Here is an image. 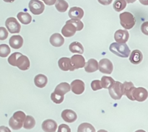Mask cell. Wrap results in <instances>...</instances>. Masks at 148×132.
Here are the masks:
<instances>
[{"instance_id": "19", "label": "cell", "mask_w": 148, "mask_h": 132, "mask_svg": "<svg viewBox=\"0 0 148 132\" xmlns=\"http://www.w3.org/2000/svg\"><path fill=\"white\" fill-rule=\"evenodd\" d=\"M10 47L14 49H19L23 46V38L22 36H12L9 40Z\"/></svg>"}, {"instance_id": "23", "label": "cell", "mask_w": 148, "mask_h": 132, "mask_svg": "<svg viewBox=\"0 0 148 132\" xmlns=\"http://www.w3.org/2000/svg\"><path fill=\"white\" fill-rule=\"evenodd\" d=\"M85 70L88 73H92L98 69V63L97 60L94 59H89L85 65Z\"/></svg>"}, {"instance_id": "33", "label": "cell", "mask_w": 148, "mask_h": 132, "mask_svg": "<svg viewBox=\"0 0 148 132\" xmlns=\"http://www.w3.org/2000/svg\"><path fill=\"white\" fill-rule=\"evenodd\" d=\"M51 99L55 103L60 104L64 101V95H60L54 93V92H52L51 95Z\"/></svg>"}, {"instance_id": "2", "label": "cell", "mask_w": 148, "mask_h": 132, "mask_svg": "<svg viewBox=\"0 0 148 132\" xmlns=\"http://www.w3.org/2000/svg\"><path fill=\"white\" fill-rule=\"evenodd\" d=\"M109 50L111 53L121 58H127L130 56V49L126 43H113L109 47Z\"/></svg>"}, {"instance_id": "8", "label": "cell", "mask_w": 148, "mask_h": 132, "mask_svg": "<svg viewBox=\"0 0 148 132\" xmlns=\"http://www.w3.org/2000/svg\"><path fill=\"white\" fill-rule=\"evenodd\" d=\"M98 69L102 73L111 75L114 70V66L109 59H103L98 63Z\"/></svg>"}, {"instance_id": "27", "label": "cell", "mask_w": 148, "mask_h": 132, "mask_svg": "<svg viewBox=\"0 0 148 132\" xmlns=\"http://www.w3.org/2000/svg\"><path fill=\"white\" fill-rule=\"evenodd\" d=\"M116 81L114 80L113 78H111V77H107V76H103L102 77L101 80V84L102 88H105V89H109L111 86L114 84Z\"/></svg>"}, {"instance_id": "29", "label": "cell", "mask_w": 148, "mask_h": 132, "mask_svg": "<svg viewBox=\"0 0 148 132\" xmlns=\"http://www.w3.org/2000/svg\"><path fill=\"white\" fill-rule=\"evenodd\" d=\"M35 126H36V121H35L34 118L32 117L31 116H25V121L23 122V127L25 129H31Z\"/></svg>"}, {"instance_id": "13", "label": "cell", "mask_w": 148, "mask_h": 132, "mask_svg": "<svg viewBox=\"0 0 148 132\" xmlns=\"http://www.w3.org/2000/svg\"><path fill=\"white\" fill-rule=\"evenodd\" d=\"M130 38V33L126 30H118L114 34V39L119 43H126Z\"/></svg>"}, {"instance_id": "34", "label": "cell", "mask_w": 148, "mask_h": 132, "mask_svg": "<svg viewBox=\"0 0 148 132\" xmlns=\"http://www.w3.org/2000/svg\"><path fill=\"white\" fill-rule=\"evenodd\" d=\"M69 21L75 26V27H76L77 29V31H80V30H82V28H83L84 25L83 23H82V22L80 21V20H72V19H71Z\"/></svg>"}, {"instance_id": "40", "label": "cell", "mask_w": 148, "mask_h": 132, "mask_svg": "<svg viewBox=\"0 0 148 132\" xmlns=\"http://www.w3.org/2000/svg\"><path fill=\"white\" fill-rule=\"evenodd\" d=\"M42 1H44L45 4H47V5L51 6V5H53V4H55L56 0H42Z\"/></svg>"}, {"instance_id": "37", "label": "cell", "mask_w": 148, "mask_h": 132, "mask_svg": "<svg viewBox=\"0 0 148 132\" xmlns=\"http://www.w3.org/2000/svg\"><path fill=\"white\" fill-rule=\"evenodd\" d=\"M58 132H71L69 126L66 124H61L58 128Z\"/></svg>"}, {"instance_id": "41", "label": "cell", "mask_w": 148, "mask_h": 132, "mask_svg": "<svg viewBox=\"0 0 148 132\" xmlns=\"http://www.w3.org/2000/svg\"><path fill=\"white\" fill-rule=\"evenodd\" d=\"M0 132H11V131L8 127L1 126V127H0Z\"/></svg>"}, {"instance_id": "18", "label": "cell", "mask_w": 148, "mask_h": 132, "mask_svg": "<svg viewBox=\"0 0 148 132\" xmlns=\"http://www.w3.org/2000/svg\"><path fill=\"white\" fill-rule=\"evenodd\" d=\"M42 129L45 132H55L57 129V124L52 119H47L42 123Z\"/></svg>"}, {"instance_id": "26", "label": "cell", "mask_w": 148, "mask_h": 132, "mask_svg": "<svg viewBox=\"0 0 148 132\" xmlns=\"http://www.w3.org/2000/svg\"><path fill=\"white\" fill-rule=\"evenodd\" d=\"M69 51L73 53H79L82 54L84 53V48L82 45L79 42H73L69 46Z\"/></svg>"}, {"instance_id": "46", "label": "cell", "mask_w": 148, "mask_h": 132, "mask_svg": "<svg viewBox=\"0 0 148 132\" xmlns=\"http://www.w3.org/2000/svg\"><path fill=\"white\" fill-rule=\"evenodd\" d=\"M135 132H146V131H144V130H137V131H136Z\"/></svg>"}, {"instance_id": "28", "label": "cell", "mask_w": 148, "mask_h": 132, "mask_svg": "<svg viewBox=\"0 0 148 132\" xmlns=\"http://www.w3.org/2000/svg\"><path fill=\"white\" fill-rule=\"evenodd\" d=\"M55 7L59 12H65L69 7V4L65 0H56Z\"/></svg>"}, {"instance_id": "45", "label": "cell", "mask_w": 148, "mask_h": 132, "mask_svg": "<svg viewBox=\"0 0 148 132\" xmlns=\"http://www.w3.org/2000/svg\"><path fill=\"white\" fill-rule=\"evenodd\" d=\"M98 132H108L107 131H106V130H103V129H101V130H99Z\"/></svg>"}, {"instance_id": "17", "label": "cell", "mask_w": 148, "mask_h": 132, "mask_svg": "<svg viewBox=\"0 0 148 132\" xmlns=\"http://www.w3.org/2000/svg\"><path fill=\"white\" fill-rule=\"evenodd\" d=\"M68 14L72 20H80L83 17L84 11L80 7H73L69 10Z\"/></svg>"}, {"instance_id": "24", "label": "cell", "mask_w": 148, "mask_h": 132, "mask_svg": "<svg viewBox=\"0 0 148 132\" xmlns=\"http://www.w3.org/2000/svg\"><path fill=\"white\" fill-rule=\"evenodd\" d=\"M48 82V78L47 77L45 76L44 75H38L35 77L34 79V83L36 87L39 88H43Z\"/></svg>"}, {"instance_id": "11", "label": "cell", "mask_w": 148, "mask_h": 132, "mask_svg": "<svg viewBox=\"0 0 148 132\" xmlns=\"http://www.w3.org/2000/svg\"><path fill=\"white\" fill-rule=\"evenodd\" d=\"M71 63L75 69L83 68L85 65V59L81 54L73 55L70 59Z\"/></svg>"}, {"instance_id": "22", "label": "cell", "mask_w": 148, "mask_h": 132, "mask_svg": "<svg viewBox=\"0 0 148 132\" xmlns=\"http://www.w3.org/2000/svg\"><path fill=\"white\" fill-rule=\"evenodd\" d=\"M70 85L67 82H62V83L59 84L56 87L54 90V93L58 94L60 95H64L65 94L69 92L70 91Z\"/></svg>"}, {"instance_id": "32", "label": "cell", "mask_w": 148, "mask_h": 132, "mask_svg": "<svg viewBox=\"0 0 148 132\" xmlns=\"http://www.w3.org/2000/svg\"><path fill=\"white\" fill-rule=\"evenodd\" d=\"M11 50L8 45L1 44L0 45V57L5 58L10 55Z\"/></svg>"}, {"instance_id": "35", "label": "cell", "mask_w": 148, "mask_h": 132, "mask_svg": "<svg viewBox=\"0 0 148 132\" xmlns=\"http://www.w3.org/2000/svg\"><path fill=\"white\" fill-rule=\"evenodd\" d=\"M91 88H92V90L94 91L99 90L102 89V86H101V81L100 80H93L92 82H91Z\"/></svg>"}, {"instance_id": "30", "label": "cell", "mask_w": 148, "mask_h": 132, "mask_svg": "<svg viewBox=\"0 0 148 132\" xmlns=\"http://www.w3.org/2000/svg\"><path fill=\"white\" fill-rule=\"evenodd\" d=\"M77 132H95V129L90 124L82 123L78 127Z\"/></svg>"}, {"instance_id": "20", "label": "cell", "mask_w": 148, "mask_h": 132, "mask_svg": "<svg viewBox=\"0 0 148 132\" xmlns=\"http://www.w3.org/2000/svg\"><path fill=\"white\" fill-rule=\"evenodd\" d=\"M50 43L54 47H61L64 43L63 36L59 33H54L50 37Z\"/></svg>"}, {"instance_id": "9", "label": "cell", "mask_w": 148, "mask_h": 132, "mask_svg": "<svg viewBox=\"0 0 148 132\" xmlns=\"http://www.w3.org/2000/svg\"><path fill=\"white\" fill-rule=\"evenodd\" d=\"M147 96L148 92L145 88H135V89L133 91L132 97L134 98V101H137L138 102H143L145 100H147Z\"/></svg>"}, {"instance_id": "12", "label": "cell", "mask_w": 148, "mask_h": 132, "mask_svg": "<svg viewBox=\"0 0 148 132\" xmlns=\"http://www.w3.org/2000/svg\"><path fill=\"white\" fill-rule=\"evenodd\" d=\"M76 31L77 29L75 26L72 23H71L69 20L66 22V24L62 29V35L66 38H69L75 36Z\"/></svg>"}, {"instance_id": "44", "label": "cell", "mask_w": 148, "mask_h": 132, "mask_svg": "<svg viewBox=\"0 0 148 132\" xmlns=\"http://www.w3.org/2000/svg\"><path fill=\"white\" fill-rule=\"evenodd\" d=\"M3 1H5V2L11 3V2H13V1H15V0H3Z\"/></svg>"}, {"instance_id": "38", "label": "cell", "mask_w": 148, "mask_h": 132, "mask_svg": "<svg viewBox=\"0 0 148 132\" xmlns=\"http://www.w3.org/2000/svg\"><path fill=\"white\" fill-rule=\"evenodd\" d=\"M142 32L144 33L145 35L147 36L148 35V22H145L141 26Z\"/></svg>"}, {"instance_id": "25", "label": "cell", "mask_w": 148, "mask_h": 132, "mask_svg": "<svg viewBox=\"0 0 148 132\" xmlns=\"http://www.w3.org/2000/svg\"><path fill=\"white\" fill-rule=\"evenodd\" d=\"M17 19L21 22L23 25H28L31 23L32 17L29 13L24 12H20L17 15Z\"/></svg>"}, {"instance_id": "42", "label": "cell", "mask_w": 148, "mask_h": 132, "mask_svg": "<svg viewBox=\"0 0 148 132\" xmlns=\"http://www.w3.org/2000/svg\"><path fill=\"white\" fill-rule=\"evenodd\" d=\"M139 1L143 5H148V0H139Z\"/></svg>"}, {"instance_id": "10", "label": "cell", "mask_w": 148, "mask_h": 132, "mask_svg": "<svg viewBox=\"0 0 148 132\" xmlns=\"http://www.w3.org/2000/svg\"><path fill=\"white\" fill-rule=\"evenodd\" d=\"M70 88L73 93L76 94V95H81L85 91V82H83L80 79H75L71 82Z\"/></svg>"}, {"instance_id": "31", "label": "cell", "mask_w": 148, "mask_h": 132, "mask_svg": "<svg viewBox=\"0 0 148 132\" xmlns=\"http://www.w3.org/2000/svg\"><path fill=\"white\" fill-rule=\"evenodd\" d=\"M126 7H127V2L125 1V0H116L113 5L114 10L119 12L124 10Z\"/></svg>"}, {"instance_id": "5", "label": "cell", "mask_w": 148, "mask_h": 132, "mask_svg": "<svg viewBox=\"0 0 148 132\" xmlns=\"http://www.w3.org/2000/svg\"><path fill=\"white\" fill-rule=\"evenodd\" d=\"M109 94L114 100H120L123 95V84L120 82H115L108 89Z\"/></svg>"}, {"instance_id": "3", "label": "cell", "mask_w": 148, "mask_h": 132, "mask_svg": "<svg viewBox=\"0 0 148 132\" xmlns=\"http://www.w3.org/2000/svg\"><path fill=\"white\" fill-rule=\"evenodd\" d=\"M25 114L23 111H17L10 118L9 125L12 129L19 130L23 127V122L25 118Z\"/></svg>"}, {"instance_id": "36", "label": "cell", "mask_w": 148, "mask_h": 132, "mask_svg": "<svg viewBox=\"0 0 148 132\" xmlns=\"http://www.w3.org/2000/svg\"><path fill=\"white\" fill-rule=\"evenodd\" d=\"M8 37V31L4 27H0V40H4Z\"/></svg>"}, {"instance_id": "7", "label": "cell", "mask_w": 148, "mask_h": 132, "mask_svg": "<svg viewBox=\"0 0 148 132\" xmlns=\"http://www.w3.org/2000/svg\"><path fill=\"white\" fill-rule=\"evenodd\" d=\"M7 30L10 33H19L21 29V25L14 17H9L5 22Z\"/></svg>"}, {"instance_id": "15", "label": "cell", "mask_w": 148, "mask_h": 132, "mask_svg": "<svg viewBox=\"0 0 148 132\" xmlns=\"http://www.w3.org/2000/svg\"><path fill=\"white\" fill-rule=\"evenodd\" d=\"M62 118L65 122L73 123L77 120V116L75 111L69 109H66L64 110L62 112Z\"/></svg>"}, {"instance_id": "6", "label": "cell", "mask_w": 148, "mask_h": 132, "mask_svg": "<svg viewBox=\"0 0 148 132\" xmlns=\"http://www.w3.org/2000/svg\"><path fill=\"white\" fill-rule=\"evenodd\" d=\"M28 7L30 11L35 15L42 14L45 10L44 4L39 0H30Z\"/></svg>"}, {"instance_id": "39", "label": "cell", "mask_w": 148, "mask_h": 132, "mask_svg": "<svg viewBox=\"0 0 148 132\" xmlns=\"http://www.w3.org/2000/svg\"><path fill=\"white\" fill-rule=\"evenodd\" d=\"M98 1L100 4H103V5H109L110 4L112 3L113 0H98Z\"/></svg>"}, {"instance_id": "1", "label": "cell", "mask_w": 148, "mask_h": 132, "mask_svg": "<svg viewBox=\"0 0 148 132\" xmlns=\"http://www.w3.org/2000/svg\"><path fill=\"white\" fill-rule=\"evenodd\" d=\"M8 62L10 65L17 66L22 71L27 70L30 68V65L28 58L19 52H15L10 55L8 58Z\"/></svg>"}, {"instance_id": "16", "label": "cell", "mask_w": 148, "mask_h": 132, "mask_svg": "<svg viewBox=\"0 0 148 132\" xmlns=\"http://www.w3.org/2000/svg\"><path fill=\"white\" fill-rule=\"evenodd\" d=\"M135 89L134 84L132 82H125L123 84V95H125L131 101H134L132 97L133 91Z\"/></svg>"}, {"instance_id": "21", "label": "cell", "mask_w": 148, "mask_h": 132, "mask_svg": "<svg viewBox=\"0 0 148 132\" xmlns=\"http://www.w3.org/2000/svg\"><path fill=\"white\" fill-rule=\"evenodd\" d=\"M143 59V53L139 50H134L130 54V61L133 64H139Z\"/></svg>"}, {"instance_id": "4", "label": "cell", "mask_w": 148, "mask_h": 132, "mask_svg": "<svg viewBox=\"0 0 148 132\" xmlns=\"http://www.w3.org/2000/svg\"><path fill=\"white\" fill-rule=\"evenodd\" d=\"M119 18L121 25L127 30L132 28L136 23L134 15L129 12H124L121 13L119 15Z\"/></svg>"}, {"instance_id": "43", "label": "cell", "mask_w": 148, "mask_h": 132, "mask_svg": "<svg viewBox=\"0 0 148 132\" xmlns=\"http://www.w3.org/2000/svg\"><path fill=\"white\" fill-rule=\"evenodd\" d=\"M137 0H125V1L127 3H129V4H131V3H134V1H136Z\"/></svg>"}, {"instance_id": "14", "label": "cell", "mask_w": 148, "mask_h": 132, "mask_svg": "<svg viewBox=\"0 0 148 132\" xmlns=\"http://www.w3.org/2000/svg\"><path fill=\"white\" fill-rule=\"evenodd\" d=\"M58 65H59V67L60 68V69H62V71H75V69H74V67L72 66V63H71V60L69 58L67 57H62L58 62Z\"/></svg>"}]
</instances>
